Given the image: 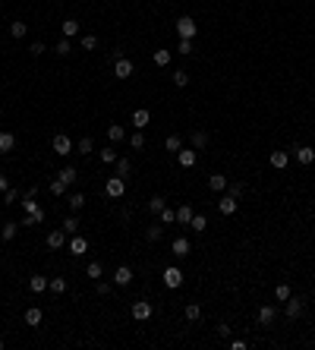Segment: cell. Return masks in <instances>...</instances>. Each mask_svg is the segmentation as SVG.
I'll use <instances>...</instances> for the list:
<instances>
[{
	"instance_id": "obj_30",
	"label": "cell",
	"mask_w": 315,
	"mask_h": 350,
	"mask_svg": "<svg viewBox=\"0 0 315 350\" xmlns=\"http://www.w3.org/2000/svg\"><path fill=\"white\" fill-rule=\"evenodd\" d=\"M183 315H186L189 322H199V319H202V306H199V303H186Z\"/></svg>"
},
{
	"instance_id": "obj_32",
	"label": "cell",
	"mask_w": 315,
	"mask_h": 350,
	"mask_svg": "<svg viewBox=\"0 0 315 350\" xmlns=\"http://www.w3.org/2000/svg\"><path fill=\"white\" fill-rule=\"evenodd\" d=\"M60 29H63V35H66V38H73V35H79V29H82V25H79V19H66Z\"/></svg>"
},
{
	"instance_id": "obj_23",
	"label": "cell",
	"mask_w": 315,
	"mask_h": 350,
	"mask_svg": "<svg viewBox=\"0 0 315 350\" xmlns=\"http://www.w3.org/2000/svg\"><path fill=\"white\" fill-rule=\"evenodd\" d=\"M192 149H196V152H202L205 149V145H208V133H205V130H192Z\"/></svg>"
},
{
	"instance_id": "obj_20",
	"label": "cell",
	"mask_w": 315,
	"mask_h": 350,
	"mask_svg": "<svg viewBox=\"0 0 315 350\" xmlns=\"http://www.w3.org/2000/svg\"><path fill=\"white\" fill-rule=\"evenodd\" d=\"M208 190L211 193H224L227 190V177H224V174H211V177H208Z\"/></svg>"
},
{
	"instance_id": "obj_1",
	"label": "cell",
	"mask_w": 315,
	"mask_h": 350,
	"mask_svg": "<svg viewBox=\"0 0 315 350\" xmlns=\"http://www.w3.org/2000/svg\"><path fill=\"white\" fill-rule=\"evenodd\" d=\"M303 312H306V300L290 293V300H284V315L287 319H303Z\"/></svg>"
},
{
	"instance_id": "obj_25",
	"label": "cell",
	"mask_w": 315,
	"mask_h": 350,
	"mask_svg": "<svg viewBox=\"0 0 315 350\" xmlns=\"http://www.w3.org/2000/svg\"><path fill=\"white\" fill-rule=\"evenodd\" d=\"M48 281H51V278H41V274H32V281H29V291H32V293H44V291H48Z\"/></svg>"
},
{
	"instance_id": "obj_8",
	"label": "cell",
	"mask_w": 315,
	"mask_h": 350,
	"mask_svg": "<svg viewBox=\"0 0 315 350\" xmlns=\"http://www.w3.org/2000/svg\"><path fill=\"white\" fill-rule=\"evenodd\" d=\"M164 284L170 287V291H177V287H183V272H180L177 265L164 268Z\"/></svg>"
},
{
	"instance_id": "obj_46",
	"label": "cell",
	"mask_w": 315,
	"mask_h": 350,
	"mask_svg": "<svg viewBox=\"0 0 315 350\" xmlns=\"http://www.w3.org/2000/svg\"><path fill=\"white\" fill-rule=\"evenodd\" d=\"M173 85H177V89H186V85H189V73L177 70V73H173Z\"/></svg>"
},
{
	"instance_id": "obj_15",
	"label": "cell",
	"mask_w": 315,
	"mask_h": 350,
	"mask_svg": "<svg viewBox=\"0 0 315 350\" xmlns=\"http://www.w3.org/2000/svg\"><path fill=\"white\" fill-rule=\"evenodd\" d=\"M148 120H151L148 107H136V111H132V126H136V130H142V126H148Z\"/></svg>"
},
{
	"instance_id": "obj_48",
	"label": "cell",
	"mask_w": 315,
	"mask_h": 350,
	"mask_svg": "<svg viewBox=\"0 0 315 350\" xmlns=\"http://www.w3.org/2000/svg\"><path fill=\"white\" fill-rule=\"evenodd\" d=\"M177 54H183V57H189V54H192V38H180V44H177Z\"/></svg>"
},
{
	"instance_id": "obj_5",
	"label": "cell",
	"mask_w": 315,
	"mask_h": 350,
	"mask_svg": "<svg viewBox=\"0 0 315 350\" xmlns=\"http://www.w3.org/2000/svg\"><path fill=\"white\" fill-rule=\"evenodd\" d=\"M132 70H136V66H132L130 57H117V60H113V76H117V79H130Z\"/></svg>"
},
{
	"instance_id": "obj_6",
	"label": "cell",
	"mask_w": 315,
	"mask_h": 350,
	"mask_svg": "<svg viewBox=\"0 0 315 350\" xmlns=\"http://www.w3.org/2000/svg\"><path fill=\"white\" fill-rule=\"evenodd\" d=\"M123 193H126V180H123V177H111V180H107V186H104V196L120 199Z\"/></svg>"
},
{
	"instance_id": "obj_4",
	"label": "cell",
	"mask_w": 315,
	"mask_h": 350,
	"mask_svg": "<svg viewBox=\"0 0 315 350\" xmlns=\"http://www.w3.org/2000/svg\"><path fill=\"white\" fill-rule=\"evenodd\" d=\"M151 312H155V306H151L148 300H136V303H132V319H136V322H148Z\"/></svg>"
},
{
	"instance_id": "obj_9",
	"label": "cell",
	"mask_w": 315,
	"mask_h": 350,
	"mask_svg": "<svg viewBox=\"0 0 315 350\" xmlns=\"http://www.w3.org/2000/svg\"><path fill=\"white\" fill-rule=\"evenodd\" d=\"M237 208H240V199H237V196H230V193L218 199V212H221V214H233Z\"/></svg>"
},
{
	"instance_id": "obj_39",
	"label": "cell",
	"mask_w": 315,
	"mask_h": 350,
	"mask_svg": "<svg viewBox=\"0 0 315 350\" xmlns=\"http://www.w3.org/2000/svg\"><path fill=\"white\" fill-rule=\"evenodd\" d=\"M111 291H113L111 281H101V278L95 281V293H98V297H111Z\"/></svg>"
},
{
	"instance_id": "obj_56",
	"label": "cell",
	"mask_w": 315,
	"mask_h": 350,
	"mask_svg": "<svg viewBox=\"0 0 315 350\" xmlns=\"http://www.w3.org/2000/svg\"><path fill=\"white\" fill-rule=\"evenodd\" d=\"M10 190V180H6V174H0V193Z\"/></svg>"
},
{
	"instance_id": "obj_42",
	"label": "cell",
	"mask_w": 315,
	"mask_h": 350,
	"mask_svg": "<svg viewBox=\"0 0 315 350\" xmlns=\"http://www.w3.org/2000/svg\"><path fill=\"white\" fill-rule=\"evenodd\" d=\"M189 227H192V231H196V233H202V231H205V227H208V221H205V214H192V221H189Z\"/></svg>"
},
{
	"instance_id": "obj_50",
	"label": "cell",
	"mask_w": 315,
	"mask_h": 350,
	"mask_svg": "<svg viewBox=\"0 0 315 350\" xmlns=\"http://www.w3.org/2000/svg\"><path fill=\"white\" fill-rule=\"evenodd\" d=\"M98 48V38L95 35H82V51H95Z\"/></svg>"
},
{
	"instance_id": "obj_33",
	"label": "cell",
	"mask_w": 315,
	"mask_h": 350,
	"mask_svg": "<svg viewBox=\"0 0 315 350\" xmlns=\"http://www.w3.org/2000/svg\"><path fill=\"white\" fill-rule=\"evenodd\" d=\"M164 149H167V152H180V149H183V139H180L177 133H170V136L164 139Z\"/></svg>"
},
{
	"instance_id": "obj_31",
	"label": "cell",
	"mask_w": 315,
	"mask_h": 350,
	"mask_svg": "<svg viewBox=\"0 0 315 350\" xmlns=\"http://www.w3.org/2000/svg\"><path fill=\"white\" fill-rule=\"evenodd\" d=\"M130 174H132V161L130 158H117V177H130Z\"/></svg>"
},
{
	"instance_id": "obj_17",
	"label": "cell",
	"mask_w": 315,
	"mask_h": 350,
	"mask_svg": "<svg viewBox=\"0 0 315 350\" xmlns=\"http://www.w3.org/2000/svg\"><path fill=\"white\" fill-rule=\"evenodd\" d=\"M66 205H70L73 214H79L85 208V196H82V193H70V196H66Z\"/></svg>"
},
{
	"instance_id": "obj_41",
	"label": "cell",
	"mask_w": 315,
	"mask_h": 350,
	"mask_svg": "<svg viewBox=\"0 0 315 350\" xmlns=\"http://www.w3.org/2000/svg\"><path fill=\"white\" fill-rule=\"evenodd\" d=\"M48 291H54V293H66V278H51V281H48Z\"/></svg>"
},
{
	"instance_id": "obj_29",
	"label": "cell",
	"mask_w": 315,
	"mask_h": 350,
	"mask_svg": "<svg viewBox=\"0 0 315 350\" xmlns=\"http://www.w3.org/2000/svg\"><path fill=\"white\" fill-rule=\"evenodd\" d=\"M98 158H101V164H117V149H113V145H104L101 152H98Z\"/></svg>"
},
{
	"instance_id": "obj_57",
	"label": "cell",
	"mask_w": 315,
	"mask_h": 350,
	"mask_svg": "<svg viewBox=\"0 0 315 350\" xmlns=\"http://www.w3.org/2000/svg\"><path fill=\"white\" fill-rule=\"evenodd\" d=\"M0 350H3V341H0Z\"/></svg>"
},
{
	"instance_id": "obj_43",
	"label": "cell",
	"mask_w": 315,
	"mask_h": 350,
	"mask_svg": "<svg viewBox=\"0 0 315 350\" xmlns=\"http://www.w3.org/2000/svg\"><path fill=\"white\" fill-rule=\"evenodd\" d=\"M164 205H167V202L161 199V196H151V199H148V212H151V214H161V212H164Z\"/></svg>"
},
{
	"instance_id": "obj_37",
	"label": "cell",
	"mask_w": 315,
	"mask_h": 350,
	"mask_svg": "<svg viewBox=\"0 0 315 350\" xmlns=\"http://www.w3.org/2000/svg\"><path fill=\"white\" fill-rule=\"evenodd\" d=\"M104 274V268H101V262H89V265H85V278H101Z\"/></svg>"
},
{
	"instance_id": "obj_14",
	"label": "cell",
	"mask_w": 315,
	"mask_h": 350,
	"mask_svg": "<svg viewBox=\"0 0 315 350\" xmlns=\"http://www.w3.org/2000/svg\"><path fill=\"white\" fill-rule=\"evenodd\" d=\"M13 149H16V136L10 130H0V155H10Z\"/></svg>"
},
{
	"instance_id": "obj_44",
	"label": "cell",
	"mask_w": 315,
	"mask_h": 350,
	"mask_svg": "<svg viewBox=\"0 0 315 350\" xmlns=\"http://www.w3.org/2000/svg\"><path fill=\"white\" fill-rule=\"evenodd\" d=\"M130 145H132V149H145V133L142 130H136V133H132V136H130Z\"/></svg>"
},
{
	"instance_id": "obj_51",
	"label": "cell",
	"mask_w": 315,
	"mask_h": 350,
	"mask_svg": "<svg viewBox=\"0 0 315 350\" xmlns=\"http://www.w3.org/2000/svg\"><path fill=\"white\" fill-rule=\"evenodd\" d=\"M57 54H60V57H70V54H73V48H70V41H66V38L57 44Z\"/></svg>"
},
{
	"instance_id": "obj_18",
	"label": "cell",
	"mask_w": 315,
	"mask_h": 350,
	"mask_svg": "<svg viewBox=\"0 0 315 350\" xmlns=\"http://www.w3.org/2000/svg\"><path fill=\"white\" fill-rule=\"evenodd\" d=\"M44 243H48V250H60V246L66 243V233L63 231H51L48 237H44Z\"/></svg>"
},
{
	"instance_id": "obj_2",
	"label": "cell",
	"mask_w": 315,
	"mask_h": 350,
	"mask_svg": "<svg viewBox=\"0 0 315 350\" xmlns=\"http://www.w3.org/2000/svg\"><path fill=\"white\" fill-rule=\"evenodd\" d=\"M196 32H199V25H196L192 16H180L177 19V35L180 38H196Z\"/></svg>"
},
{
	"instance_id": "obj_36",
	"label": "cell",
	"mask_w": 315,
	"mask_h": 350,
	"mask_svg": "<svg viewBox=\"0 0 315 350\" xmlns=\"http://www.w3.org/2000/svg\"><path fill=\"white\" fill-rule=\"evenodd\" d=\"M170 57H173V54H170V51H164V48H158L155 54H151V60H155L158 66H167V63H170Z\"/></svg>"
},
{
	"instance_id": "obj_24",
	"label": "cell",
	"mask_w": 315,
	"mask_h": 350,
	"mask_svg": "<svg viewBox=\"0 0 315 350\" xmlns=\"http://www.w3.org/2000/svg\"><path fill=\"white\" fill-rule=\"evenodd\" d=\"M16 233H19V224H13V221H6V224L0 227V240H3V243L16 240Z\"/></svg>"
},
{
	"instance_id": "obj_21",
	"label": "cell",
	"mask_w": 315,
	"mask_h": 350,
	"mask_svg": "<svg viewBox=\"0 0 315 350\" xmlns=\"http://www.w3.org/2000/svg\"><path fill=\"white\" fill-rule=\"evenodd\" d=\"M25 325H29V328H38V325H41V309H38V306H29V309H25Z\"/></svg>"
},
{
	"instance_id": "obj_28",
	"label": "cell",
	"mask_w": 315,
	"mask_h": 350,
	"mask_svg": "<svg viewBox=\"0 0 315 350\" xmlns=\"http://www.w3.org/2000/svg\"><path fill=\"white\" fill-rule=\"evenodd\" d=\"M63 233H66V237H73V233H79V218H76V214H66V218H63Z\"/></svg>"
},
{
	"instance_id": "obj_3",
	"label": "cell",
	"mask_w": 315,
	"mask_h": 350,
	"mask_svg": "<svg viewBox=\"0 0 315 350\" xmlns=\"http://www.w3.org/2000/svg\"><path fill=\"white\" fill-rule=\"evenodd\" d=\"M51 149L60 155V158H66V155H73V139L66 136V133H57L54 136V142H51Z\"/></svg>"
},
{
	"instance_id": "obj_27",
	"label": "cell",
	"mask_w": 315,
	"mask_h": 350,
	"mask_svg": "<svg viewBox=\"0 0 315 350\" xmlns=\"http://www.w3.org/2000/svg\"><path fill=\"white\" fill-rule=\"evenodd\" d=\"M268 161H271V167L284 171V167L290 164V155H287V152H271V158H268Z\"/></svg>"
},
{
	"instance_id": "obj_55",
	"label": "cell",
	"mask_w": 315,
	"mask_h": 350,
	"mask_svg": "<svg viewBox=\"0 0 315 350\" xmlns=\"http://www.w3.org/2000/svg\"><path fill=\"white\" fill-rule=\"evenodd\" d=\"M249 344H246V341H230V350H246Z\"/></svg>"
},
{
	"instance_id": "obj_19",
	"label": "cell",
	"mask_w": 315,
	"mask_h": 350,
	"mask_svg": "<svg viewBox=\"0 0 315 350\" xmlns=\"http://www.w3.org/2000/svg\"><path fill=\"white\" fill-rule=\"evenodd\" d=\"M192 214H196V212H192V205H189V202H183V205L177 208V221H180V224H183V227H189Z\"/></svg>"
},
{
	"instance_id": "obj_16",
	"label": "cell",
	"mask_w": 315,
	"mask_h": 350,
	"mask_svg": "<svg viewBox=\"0 0 315 350\" xmlns=\"http://www.w3.org/2000/svg\"><path fill=\"white\" fill-rule=\"evenodd\" d=\"M296 161L303 167H309L312 161H315V149H312V145H299V149H296Z\"/></svg>"
},
{
	"instance_id": "obj_47",
	"label": "cell",
	"mask_w": 315,
	"mask_h": 350,
	"mask_svg": "<svg viewBox=\"0 0 315 350\" xmlns=\"http://www.w3.org/2000/svg\"><path fill=\"white\" fill-rule=\"evenodd\" d=\"M290 293H293V291H290V284H278V287H274V297H278L280 303L290 300Z\"/></svg>"
},
{
	"instance_id": "obj_53",
	"label": "cell",
	"mask_w": 315,
	"mask_h": 350,
	"mask_svg": "<svg viewBox=\"0 0 315 350\" xmlns=\"http://www.w3.org/2000/svg\"><path fill=\"white\" fill-rule=\"evenodd\" d=\"M32 57H41V54H44V41H32Z\"/></svg>"
},
{
	"instance_id": "obj_11",
	"label": "cell",
	"mask_w": 315,
	"mask_h": 350,
	"mask_svg": "<svg viewBox=\"0 0 315 350\" xmlns=\"http://www.w3.org/2000/svg\"><path fill=\"white\" fill-rule=\"evenodd\" d=\"M89 253V240L79 237V233H73L70 237V255H85Z\"/></svg>"
},
{
	"instance_id": "obj_52",
	"label": "cell",
	"mask_w": 315,
	"mask_h": 350,
	"mask_svg": "<svg viewBox=\"0 0 315 350\" xmlns=\"http://www.w3.org/2000/svg\"><path fill=\"white\" fill-rule=\"evenodd\" d=\"M3 196H6V205H16V199H19V190H13V186H10V190H6Z\"/></svg>"
},
{
	"instance_id": "obj_34",
	"label": "cell",
	"mask_w": 315,
	"mask_h": 350,
	"mask_svg": "<svg viewBox=\"0 0 315 350\" xmlns=\"http://www.w3.org/2000/svg\"><path fill=\"white\" fill-rule=\"evenodd\" d=\"M161 233H164V227H161V224L145 227V240H148V243H158V240H161Z\"/></svg>"
},
{
	"instance_id": "obj_45",
	"label": "cell",
	"mask_w": 315,
	"mask_h": 350,
	"mask_svg": "<svg viewBox=\"0 0 315 350\" xmlns=\"http://www.w3.org/2000/svg\"><path fill=\"white\" fill-rule=\"evenodd\" d=\"M76 149H79V155H92V149H95L92 136H82V139H79V145H76Z\"/></svg>"
},
{
	"instance_id": "obj_54",
	"label": "cell",
	"mask_w": 315,
	"mask_h": 350,
	"mask_svg": "<svg viewBox=\"0 0 315 350\" xmlns=\"http://www.w3.org/2000/svg\"><path fill=\"white\" fill-rule=\"evenodd\" d=\"M218 334L221 338H230V325H227V322H218Z\"/></svg>"
},
{
	"instance_id": "obj_38",
	"label": "cell",
	"mask_w": 315,
	"mask_h": 350,
	"mask_svg": "<svg viewBox=\"0 0 315 350\" xmlns=\"http://www.w3.org/2000/svg\"><path fill=\"white\" fill-rule=\"evenodd\" d=\"M227 193H230V196H246V183L243 180H233V183H227Z\"/></svg>"
},
{
	"instance_id": "obj_12",
	"label": "cell",
	"mask_w": 315,
	"mask_h": 350,
	"mask_svg": "<svg viewBox=\"0 0 315 350\" xmlns=\"http://www.w3.org/2000/svg\"><path fill=\"white\" fill-rule=\"evenodd\" d=\"M177 161H180V167H196L199 152H196V149H180V152H177Z\"/></svg>"
},
{
	"instance_id": "obj_49",
	"label": "cell",
	"mask_w": 315,
	"mask_h": 350,
	"mask_svg": "<svg viewBox=\"0 0 315 350\" xmlns=\"http://www.w3.org/2000/svg\"><path fill=\"white\" fill-rule=\"evenodd\" d=\"M173 221H177V212L164 205V212H161V224H173Z\"/></svg>"
},
{
	"instance_id": "obj_26",
	"label": "cell",
	"mask_w": 315,
	"mask_h": 350,
	"mask_svg": "<svg viewBox=\"0 0 315 350\" xmlns=\"http://www.w3.org/2000/svg\"><path fill=\"white\" fill-rule=\"evenodd\" d=\"M57 177L63 180L66 186H73V183H76V180H79V171H76V167H70V164H66L63 171H57Z\"/></svg>"
},
{
	"instance_id": "obj_10",
	"label": "cell",
	"mask_w": 315,
	"mask_h": 350,
	"mask_svg": "<svg viewBox=\"0 0 315 350\" xmlns=\"http://www.w3.org/2000/svg\"><path fill=\"white\" fill-rule=\"evenodd\" d=\"M170 253L177 255V259H186V255L192 253V243H189V240H186V237H177V240H173V243H170Z\"/></svg>"
},
{
	"instance_id": "obj_13",
	"label": "cell",
	"mask_w": 315,
	"mask_h": 350,
	"mask_svg": "<svg viewBox=\"0 0 315 350\" xmlns=\"http://www.w3.org/2000/svg\"><path fill=\"white\" fill-rule=\"evenodd\" d=\"M113 284H117V287L132 284V268H130V265H120L117 272H113Z\"/></svg>"
},
{
	"instance_id": "obj_40",
	"label": "cell",
	"mask_w": 315,
	"mask_h": 350,
	"mask_svg": "<svg viewBox=\"0 0 315 350\" xmlns=\"http://www.w3.org/2000/svg\"><path fill=\"white\" fill-rule=\"evenodd\" d=\"M25 32H29V25H25V22H19V19H16V22H10V35L13 38H25Z\"/></svg>"
},
{
	"instance_id": "obj_7",
	"label": "cell",
	"mask_w": 315,
	"mask_h": 350,
	"mask_svg": "<svg viewBox=\"0 0 315 350\" xmlns=\"http://www.w3.org/2000/svg\"><path fill=\"white\" fill-rule=\"evenodd\" d=\"M274 319H278V306H271V303L259 306V325H262V328H271Z\"/></svg>"
},
{
	"instance_id": "obj_22",
	"label": "cell",
	"mask_w": 315,
	"mask_h": 350,
	"mask_svg": "<svg viewBox=\"0 0 315 350\" xmlns=\"http://www.w3.org/2000/svg\"><path fill=\"white\" fill-rule=\"evenodd\" d=\"M107 139H111L113 145H117V142H123V139H126V130H123L120 123H111V126H107Z\"/></svg>"
},
{
	"instance_id": "obj_35",
	"label": "cell",
	"mask_w": 315,
	"mask_h": 350,
	"mask_svg": "<svg viewBox=\"0 0 315 350\" xmlns=\"http://www.w3.org/2000/svg\"><path fill=\"white\" fill-rule=\"evenodd\" d=\"M48 190H51V196H57V199H60V196H66V183H63L60 177H57V180H51Z\"/></svg>"
}]
</instances>
